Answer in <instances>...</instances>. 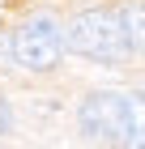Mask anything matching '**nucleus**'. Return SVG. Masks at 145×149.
I'll return each instance as SVG.
<instances>
[{
  "label": "nucleus",
  "instance_id": "f257e3e1",
  "mask_svg": "<svg viewBox=\"0 0 145 149\" xmlns=\"http://www.w3.org/2000/svg\"><path fill=\"white\" fill-rule=\"evenodd\" d=\"M64 47H73L77 56L98 60V64H120L132 47H128V30H124V13L115 9H85L73 17L64 30Z\"/></svg>",
  "mask_w": 145,
  "mask_h": 149
},
{
  "label": "nucleus",
  "instance_id": "f03ea898",
  "mask_svg": "<svg viewBox=\"0 0 145 149\" xmlns=\"http://www.w3.org/2000/svg\"><path fill=\"white\" fill-rule=\"evenodd\" d=\"M13 51H17V64H26L30 72H51L64 56V30L56 26V17L39 13L13 34Z\"/></svg>",
  "mask_w": 145,
  "mask_h": 149
},
{
  "label": "nucleus",
  "instance_id": "7ed1b4c3",
  "mask_svg": "<svg viewBox=\"0 0 145 149\" xmlns=\"http://www.w3.org/2000/svg\"><path fill=\"white\" fill-rule=\"evenodd\" d=\"M81 132L90 141H107V145H124L128 132V111H124V94H90L81 102Z\"/></svg>",
  "mask_w": 145,
  "mask_h": 149
},
{
  "label": "nucleus",
  "instance_id": "20e7f679",
  "mask_svg": "<svg viewBox=\"0 0 145 149\" xmlns=\"http://www.w3.org/2000/svg\"><path fill=\"white\" fill-rule=\"evenodd\" d=\"M124 111H128V132L124 149H145V94H124Z\"/></svg>",
  "mask_w": 145,
  "mask_h": 149
},
{
  "label": "nucleus",
  "instance_id": "39448f33",
  "mask_svg": "<svg viewBox=\"0 0 145 149\" xmlns=\"http://www.w3.org/2000/svg\"><path fill=\"white\" fill-rule=\"evenodd\" d=\"M124 30H128V47L145 56V0L124 9Z\"/></svg>",
  "mask_w": 145,
  "mask_h": 149
},
{
  "label": "nucleus",
  "instance_id": "423d86ee",
  "mask_svg": "<svg viewBox=\"0 0 145 149\" xmlns=\"http://www.w3.org/2000/svg\"><path fill=\"white\" fill-rule=\"evenodd\" d=\"M13 60H17V51H13V38H9V34H0V68H9Z\"/></svg>",
  "mask_w": 145,
  "mask_h": 149
},
{
  "label": "nucleus",
  "instance_id": "0eeeda50",
  "mask_svg": "<svg viewBox=\"0 0 145 149\" xmlns=\"http://www.w3.org/2000/svg\"><path fill=\"white\" fill-rule=\"evenodd\" d=\"M4 132H13V111H9V102L0 98V136H4Z\"/></svg>",
  "mask_w": 145,
  "mask_h": 149
}]
</instances>
